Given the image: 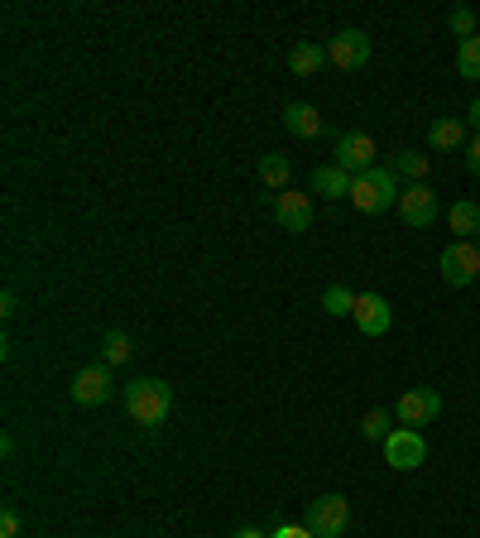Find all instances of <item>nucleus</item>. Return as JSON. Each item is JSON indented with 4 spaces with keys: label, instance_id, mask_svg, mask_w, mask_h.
Returning a JSON list of instances; mask_svg holds the SVG:
<instances>
[{
    "label": "nucleus",
    "instance_id": "f257e3e1",
    "mask_svg": "<svg viewBox=\"0 0 480 538\" xmlns=\"http://www.w3.org/2000/svg\"><path fill=\"white\" fill-rule=\"evenodd\" d=\"M173 409V390H168V380L159 375H140V380H130L125 385V414L135 418L140 428H159Z\"/></svg>",
    "mask_w": 480,
    "mask_h": 538
},
{
    "label": "nucleus",
    "instance_id": "f03ea898",
    "mask_svg": "<svg viewBox=\"0 0 480 538\" xmlns=\"http://www.w3.org/2000/svg\"><path fill=\"white\" fill-rule=\"evenodd\" d=\"M399 183H394V169H375L360 173L356 183H351V202H356L360 212H370V217H380V212H389V207H399Z\"/></svg>",
    "mask_w": 480,
    "mask_h": 538
},
{
    "label": "nucleus",
    "instance_id": "7ed1b4c3",
    "mask_svg": "<svg viewBox=\"0 0 480 538\" xmlns=\"http://www.w3.org/2000/svg\"><path fill=\"white\" fill-rule=\"evenodd\" d=\"M346 524H351V500H346V495H317L308 505L312 538H341Z\"/></svg>",
    "mask_w": 480,
    "mask_h": 538
},
{
    "label": "nucleus",
    "instance_id": "20e7f679",
    "mask_svg": "<svg viewBox=\"0 0 480 538\" xmlns=\"http://www.w3.org/2000/svg\"><path fill=\"white\" fill-rule=\"evenodd\" d=\"M480 279V245L471 241H452L442 250V284L447 289H466Z\"/></svg>",
    "mask_w": 480,
    "mask_h": 538
},
{
    "label": "nucleus",
    "instance_id": "39448f33",
    "mask_svg": "<svg viewBox=\"0 0 480 538\" xmlns=\"http://www.w3.org/2000/svg\"><path fill=\"white\" fill-rule=\"evenodd\" d=\"M384 462L394 466V471H413V466L428 462V442L418 428H394L389 438H384Z\"/></svg>",
    "mask_w": 480,
    "mask_h": 538
},
{
    "label": "nucleus",
    "instance_id": "423d86ee",
    "mask_svg": "<svg viewBox=\"0 0 480 538\" xmlns=\"http://www.w3.org/2000/svg\"><path fill=\"white\" fill-rule=\"evenodd\" d=\"M327 63H336L341 73H360L370 63V34L360 29H341L332 44H327Z\"/></svg>",
    "mask_w": 480,
    "mask_h": 538
},
{
    "label": "nucleus",
    "instance_id": "0eeeda50",
    "mask_svg": "<svg viewBox=\"0 0 480 538\" xmlns=\"http://www.w3.org/2000/svg\"><path fill=\"white\" fill-rule=\"evenodd\" d=\"M336 169H346L351 178L375 169V140L365 135V130H351V135H341L336 140Z\"/></svg>",
    "mask_w": 480,
    "mask_h": 538
},
{
    "label": "nucleus",
    "instance_id": "6e6552de",
    "mask_svg": "<svg viewBox=\"0 0 480 538\" xmlns=\"http://www.w3.org/2000/svg\"><path fill=\"white\" fill-rule=\"evenodd\" d=\"M399 217L413 226V231H423L437 221V193H432L428 183H408L404 193H399Z\"/></svg>",
    "mask_w": 480,
    "mask_h": 538
},
{
    "label": "nucleus",
    "instance_id": "1a4fd4ad",
    "mask_svg": "<svg viewBox=\"0 0 480 538\" xmlns=\"http://www.w3.org/2000/svg\"><path fill=\"white\" fill-rule=\"evenodd\" d=\"M111 366H87V370H77L72 375V385L68 394L77 399V404H106V394H111Z\"/></svg>",
    "mask_w": 480,
    "mask_h": 538
},
{
    "label": "nucleus",
    "instance_id": "9d476101",
    "mask_svg": "<svg viewBox=\"0 0 480 538\" xmlns=\"http://www.w3.org/2000/svg\"><path fill=\"white\" fill-rule=\"evenodd\" d=\"M437 414H442V394H437V390H408L404 399H399V409H394V418H399L404 428L432 423Z\"/></svg>",
    "mask_w": 480,
    "mask_h": 538
},
{
    "label": "nucleus",
    "instance_id": "9b49d317",
    "mask_svg": "<svg viewBox=\"0 0 480 538\" xmlns=\"http://www.w3.org/2000/svg\"><path fill=\"white\" fill-rule=\"evenodd\" d=\"M274 221H279L284 231H308L312 226V197L284 188V193L274 197Z\"/></svg>",
    "mask_w": 480,
    "mask_h": 538
},
{
    "label": "nucleus",
    "instance_id": "f8f14e48",
    "mask_svg": "<svg viewBox=\"0 0 480 538\" xmlns=\"http://www.w3.org/2000/svg\"><path fill=\"white\" fill-rule=\"evenodd\" d=\"M356 327L365 332V337H384L389 332V322H394V313H389V298H380V294H360L356 298Z\"/></svg>",
    "mask_w": 480,
    "mask_h": 538
},
{
    "label": "nucleus",
    "instance_id": "ddd939ff",
    "mask_svg": "<svg viewBox=\"0 0 480 538\" xmlns=\"http://www.w3.org/2000/svg\"><path fill=\"white\" fill-rule=\"evenodd\" d=\"M284 130H288V135H298V140H317V135L327 130V121L317 116V106H308V101H293V106H284Z\"/></svg>",
    "mask_w": 480,
    "mask_h": 538
},
{
    "label": "nucleus",
    "instance_id": "4468645a",
    "mask_svg": "<svg viewBox=\"0 0 480 538\" xmlns=\"http://www.w3.org/2000/svg\"><path fill=\"white\" fill-rule=\"evenodd\" d=\"M351 173L346 169H336V164H322V169H312V193H322V197H351Z\"/></svg>",
    "mask_w": 480,
    "mask_h": 538
},
{
    "label": "nucleus",
    "instance_id": "2eb2a0df",
    "mask_svg": "<svg viewBox=\"0 0 480 538\" xmlns=\"http://www.w3.org/2000/svg\"><path fill=\"white\" fill-rule=\"evenodd\" d=\"M447 226H452L456 241H471L480 231V207L476 202H452V212H447Z\"/></svg>",
    "mask_w": 480,
    "mask_h": 538
},
{
    "label": "nucleus",
    "instance_id": "dca6fc26",
    "mask_svg": "<svg viewBox=\"0 0 480 538\" xmlns=\"http://www.w3.org/2000/svg\"><path fill=\"white\" fill-rule=\"evenodd\" d=\"M428 145L432 149H461L466 145V125L452 121V116H442V121H432L428 130Z\"/></svg>",
    "mask_w": 480,
    "mask_h": 538
},
{
    "label": "nucleus",
    "instance_id": "f3484780",
    "mask_svg": "<svg viewBox=\"0 0 480 538\" xmlns=\"http://www.w3.org/2000/svg\"><path fill=\"white\" fill-rule=\"evenodd\" d=\"M389 169L404 173L408 183H423V178H428V169H432V159H428V154H418V149H399Z\"/></svg>",
    "mask_w": 480,
    "mask_h": 538
},
{
    "label": "nucleus",
    "instance_id": "a211bd4d",
    "mask_svg": "<svg viewBox=\"0 0 480 538\" xmlns=\"http://www.w3.org/2000/svg\"><path fill=\"white\" fill-rule=\"evenodd\" d=\"M322 63H327V49H322V44H298V49L288 53V68L298 77H312Z\"/></svg>",
    "mask_w": 480,
    "mask_h": 538
},
{
    "label": "nucleus",
    "instance_id": "6ab92c4d",
    "mask_svg": "<svg viewBox=\"0 0 480 538\" xmlns=\"http://www.w3.org/2000/svg\"><path fill=\"white\" fill-rule=\"evenodd\" d=\"M356 298L360 294H351L346 284H332V289L322 294V308H327L332 318H351V313H356Z\"/></svg>",
    "mask_w": 480,
    "mask_h": 538
},
{
    "label": "nucleus",
    "instance_id": "aec40b11",
    "mask_svg": "<svg viewBox=\"0 0 480 538\" xmlns=\"http://www.w3.org/2000/svg\"><path fill=\"white\" fill-rule=\"evenodd\" d=\"M260 183H264V188H279V193H284V188H288V159H284V154H264V159H260Z\"/></svg>",
    "mask_w": 480,
    "mask_h": 538
},
{
    "label": "nucleus",
    "instance_id": "412c9836",
    "mask_svg": "<svg viewBox=\"0 0 480 538\" xmlns=\"http://www.w3.org/2000/svg\"><path fill=\"white\" fill-rule=\"evenodd\" d=\"M130 351H135V346H130L125 332H106V337H101V366H120V361H130Z\"/></svg>",
    "mask_w": 480,
    "mask_h": 538
},
{
    "label": "nucleus",
    "instance_id": "4be33fe9",
    "mask_svg": "<svg viewBox=\"0 0 480 538\" xmlns=\"http://www.w3.org/2000/svg\"><path fill=\"white\" fill-rule=\"evenodd\" d=\"M456 73L480 82V34L476 39H461V49H456Z\"/></svg>",
    "mask_w": 480,
    "mask_h": 538
},
{
    "label": "nucleus",
    "instance_id": "5701e85b",
    "mask_svg": "<svg viewBox=\"0 0 480 538\" xmlns=\"http://www.w3.org/2000/svg\"><path fill=\"white\" fill-rule=\"evenodd\" d=\"M389 423H394V418L384 414V409H375V414H365V418H360V433H365V438H370V442H384V438H389V433H394Z\"/></svg>",
    "mask_w": 480,
    "mask_h": 538
},
{
    "label": "nucleus",
    "instance_id": "b1692460",
    "mask_svg": "<svg viewBox=\"0 0 480 538\" xmlns=\"http://www.w3.org/2000/svg\"><path fill=\"white\" fill-rule=\"evenodd\" d=\"M452 34H461V39H476V10H466V5H456L452 10Z\"/></svg>",
    "mask_w": 480,
    "mask_h": 538
},
{
    "label": "nucleus",
    "instance_id": "393cba45",
    "mask_svg": "<svg viewBox=\"0 0 480 538\" xmlns=\"http://www.w3.org/2000/svg\"><path fill=\"white\" fill-rule=\"evenodd\" d=\"M0 538H20V514H15V505L0 510Z\"/></svg>",
    "mask_w": 480,
    "mask_h": 538
},
{
    "label": "nucleus",
    "instance_id": "a878e982",
    "mask_svg": "<svg viewBox=\"0 0 480 538\" xmlns=\"http://www.w3.org/2000/svg\"><path fill=\"white\" fill-rule=\"evenodd\" d=\"M466 169H471V173L480 178V135L471 140V149H466Z\"/></svg>",
    "mask_w": 480,
    "mask_h": 538
},
{
    "label": "nucleus",
    "instance_id": "bb28decb",
    "mask_svg": "<svg viewBox=\"0 0 480 538\" xmlns=\"http://www.w3.org/2000/svg\"><path fill=\"white\" fill-rule=\"evenodd\" d=\"M269 538H312V529L303 524V529H293V524H284V529H274Z\"/></svg>",
    "mask_w": 480,
    "mask_h": 538
},
{
    "label": "nucleus",
    "instance_id": "cd10ccee",
    "mask_svg": "<svg viewBox=\"0 0 480 538\" xmlns=\"http://www.w3.org/2000/svg\"><path fill=\"white\" fill-rule=\"evenodd\" d=\"M15 308H20V298L5 289V294H0V313H5V318H15Z\"/></svg>",
    "mask_w": 480,
    "mask_h": 538
},
{
    "label": "nucleus",
    "instance_id": "c85d7f7f",
    "mask_svg": "<svg viewBox=\"0 0 480 538\" xmlns=\"http://www.w3.org/2000/svg\"><path fill=\"white\" fill-rule=\"evenodd\" d=\"M231 538H269V534H260V529H236Z\"/></svg>",
    "mask_w": 480,
    "mask_h": 538
},
{
    "label": "nucleus",
    "instance_id": "c756f323",
    "mask_svg": "<svg viewBox=\"0 0 480 538\" xmlns=\"http://www.w3.org/2000/svg\"><path fill=\"white\" fill-rule=\"evenodd\" d=\"M471 125H476V130H480V97L471 101Z\"/></svg>",
    "mask_w": 480,
    "mask_h": 538
}]
</instances>
